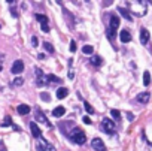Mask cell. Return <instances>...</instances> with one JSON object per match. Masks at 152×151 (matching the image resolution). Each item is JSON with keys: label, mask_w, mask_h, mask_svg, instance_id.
I'll return each instance as SVG.
<instances>
[{"label": "cell", "mask_w": 152, "mask_h": 151, "mask_svg": "<svg viewBox=\"0 0 152 151\" xmlns=\"http://www.w3.org/2000/svg\"><path fill=\"white\" fill-rule=\"evenodd\" d=\"M140 42L143 43V45H146V43L149 42V32L146 29H142L140 30Z\"/></svg>", "instance_id": "obj_8"}, {"label": "cell", "mask_w": 152, "mask_h": 151, "mask_svg": "<svg viewBox=\"0 0 152 151\" xmlns=\"http://www.w3.org/2000/svg\"><path fill=\"white\" fill-rule=\"evenodd\" d=\"M36 75H37V79H36V85H37V87H43L45 82H46V78L43 76L42 69H36Z\"/></svg>", "instance_id": "obj_6"}, {"label": "cell", "mask_w": 152, "mask_h": 151, "mask_svg": "<svg viewBox=\"0 0 152 151\" xmlns=\"http://www.w3.org/2000/svg\"><path fill=\"white\" fill-rule=\"evenodd\" d=\"M36 118H37V121H42V123H46L48 126L51 127V123L46 120V117H45V115L40 112V111H36Z\"/></svg>", "instance_id": "obj_14"}, {"label": "cell", "mask_w": 152, "mask_h": 151, "mask_svg": "<svg viewBox=\"0 0 152 151\" xmlns=\"http://www.w3.org/2000/svg\"><path fill=\"white\" fill-rule=\"evenodd\" d=\"M11 124H12L11 117H5V120L2 121V127H7V126H11Z\"/></svg>", "instance_id": "obj_22"}, {"label": "cell", "mask_w": 152, "mask_h": 151, "mask_svg": "<svg viewBox=\"0 0 152 151\" xmlns=\"http://www.w3.org/2000/svg\"><path fill=\"white\" fill-rule=\"evenodd\" d=\"M127 117H128V121H133V120H134V115H133V114H130V112L127 114Z\"/></svg>", "instance_id": "obj_31"}, {"label": "cell", "mask_w": 152, "mask_h": 151, "mask_svg": "<svg viewBox=\"0 0 152 151\" xmlns=\"http://www.w3.org/2000/svg\"><path fill=\"white\" fill-rule=\"evenodd\" d=\"M16 111H18V114H20V115H27V114L30 112V106L22 103V105H20V106L16 108Z\"/></svg>", "instance_id": "obj_11"}, {"label": "cell", "mask_w": 152, "mask_h": 151, "mask_svg": "<svg viewBox=\"0 0 152 151\" xmlns=\"http://www.w3.org/2000/svg\"><path fill=\"white\" fill-rule=\"evenodd\" d=\"M110 115H112L115 120H119V118H121V112H119L118 109H112V111H110Z\"/></svg>", "instance_id": "obj_21"}, {"label": "cell", "mask_w": 152, "mask_h": 151, "mask_svg": "<svg viewBox=\"0 0 152 151\" xmlns=\"http://www.w3.org/2000/svg\"><path fill=\"white\" fill-rule=\"evenodd\" d=\"M91 145L95 151H106V145H104V142L100 139V138H94L93 142H91Z\"/></svg>", "instance_id": "obj_4"}, {"label": "cell", "mask_w": 152, "mask_h": 151, "mask_svg": "<svg viewBox=\"0 0 152 151\" xmlns=\"http://www.w3.org/2000/svg\"><path fill=\"white\" fill-rule=\"evenodd\" d=\"M40 29H42V32L48 33V32H49V25H48V23H43V24H40Z\"/></svg>", "instance_id": "obj_27"}, {"label": "cell", "mask_w": 152, "mask_h": 151, "mask_svg": "<svg viewBox=\"0 0 152 151\" xmlns=\"http://www.w3.org/2000/svg\"><path fill=\"white\" fill-rule=\"evenodd\" d=\"M40 99H42L43 102H49V100H51V97H49L48 93H42V94H40Z\"/></svg>", "instance_id": "obj_25"}, {"label": "cell", "mask_w": 152, "mask_h": 151, "mask_svg": "<svg viewBox=\"0 0 152 151\" xmlns=\"http://www.w3.org/2000/svg\"><path fill=\"white\" fill-rule=\"evenodd\" d=\"M119 39H121V42L127 43V42L131 40V34L128 33V30H122V32L119 33Z\"/></svg>", "instance_id": "obj_10"}, {"label": "cell", "mask_w": 152, "mask_h": 151, "mask_svg": "<svg viewBox=\"0 0 152 151\" xmlns=\"http://www.w3.org/2000/svg\"><path fill=\"white\" fill-rule=\"evenodd\" d=\"M34 18L37 20V21H40V24H43V23H48L46 16H45V15H40V14H36V15H34Z\"/></svg>", "instance_id": "obj_19"}, {"label": "cell", "mask_w": 152, "mask_h": 151, "mask_svg": "<svg viewBox=\"0 0 152 151\" xmlns=\"http://www.w3.org/2000/svg\"><path fill=\"white\" fill-rule=\"evenodd\" d=\"M64 114H66L64 106H57V108L52 111V115H54V117H57V118H58V117H63Z\"/></svg>", "instance_id": "obj_12"}, {"label": "cell", "mask_w": 152, "mask_h": 151, "mask_svg": "<svg viewBox=\"0 0 152 151\" xmlns=\"http://www.w3.org/2000/svg\"><path fill=\"white\" fill-rule=\"evenodd\" d=\"M118 11H119V14H121V15L124 16V18H125V20H128V21H131V20H133V16H131V14H130V12H128L127 9H124V8H119V9H118Z\"/></svg>", "instance_id": "obj_15"}, {"label": "cell", "mask_w": 152, "mask_h": 151, "mask_svg": "<svg viewBox=\"0 0 152 151\" xmlns=\"http://www.w3.org/2000/svg\"><path fill=\"white\" fill-rule=\"evenodd\" d=\"M45 147H46V150H48V151H55V148H54V147L49 144V142H46V141H45Z\"/></svg>", "instance_id": "obj_28"}, {"label": "cell", "mask_w": 152, "mask_h": 151, "mask_svg": "<svg viewBox=\"0 0 152 151\" xmlns=\"http://www.w3.org/2000/svg\"><path fill=\"white\" fill-rule=\"evenodd\" d=\"M84 106H85V109H87L88 114H94V108H93V106L89 105L88 102H84Z\"/></svg>", "instance_id": "obj_23"}, {"label": "cell", "mask_w": 152, "mask_h": 151, "mask_svg": "<svg viewBox=\"0 0 152 151\" xmlns=\"http://www.w3.org/2000/svg\"><path fill=\"white\" fill-rule=\"evenodd\" d=\"M70 139L73 141L75 144H78V145H84L85 141H87V136H85V133L80 129H75L73 132L70 133Z\"/></svg>", "instance_id": "obj_1"}, {"label": "cell", "mask_w": 152, "mask_h": 151, "mask_svg": "<svg viewBox=\"0 0 152 151\" xmlns=\"http://www.w3.org/2000/svg\"><path fill=\"white\" fill-rule=\"evenodd\" d=\"M143 84H145V85H149L151 84V73L148 72V70L143 73Z\"/></svg>", "instance_id": "obj_17"}, {"label": "cell", "mask_w": 152, "mask_h": 151, "mask_svg": "<svg viewBox=\"0 0 152 151\" xmlns=\"http://www.w3.org/2000/svg\"><path fill=\"white\" fill-rule=\"evenodd\" d=\"M22 70H24V63H22L21 60H15V61H14V65H12L11 72L15 73V75H18V73H21Z\"/></svg>", "instance_id": "obj_5"}, {"label": "cell", "mask_w": 152, "mask_h": 151, "mask_svg": "<svg viewBox=\"0 0 152 151\" xmlns=\"http://www.w3.org/2000/svg\"><path fill=\"white\" fill-rule=\"evenodd\" d=\"M67 88L66 87H61V88H58L57 90V93H55V96H57V99H64V97L67 96Z\"/></svg>", "instance_id": "obj_13"}, {"label": "cell", "mask_w": 152, "mask_h": 151, "mask_svg": "<svg viewBox=\"0 0 152 151\" xmlns=\"http://www.w3.org/2000/svg\"><path fill=\"white\" fill-rule=\"evenodd\" d=\"M0 70H2V66H0Z\"/></svg>", "instance_id": "obj_34"}, {"label": "cell", "mask_w": 152, "mask_h": 151, "mask_svg": "<svg viewBox=\"0 0 152 151\" xmlns=\"http://www.w3.org/2000/svg\"><path fill=\"white\" fill-rule=\"evenodd\" d=\"M118 27H119V18H118L116 15H112V16H110L109 29H107V36H109V39H112V40H113L115 33H116V30H118Z\"/></svg>", "instance_id": "obj_2"}, {"label": "cell", "mask_w": 152, "mask_h": 151, "mask_svg": "<svg viewBox=\"0 0 152 151\" xmlns=\"http://www.w3.org/2000/svg\"><path fill=\"white\" fill-rule=\"evenodd\" d=\"M91 63H93V65H95V66H102V65H103V60H102V57H100V56H95V57H93V58H91Z\"/></svg>", "instance_id": "obj_16"}, {"label": "cell", "mask_w": 152, "mask_h": 151, "mask_svg": "<svg viewBox=\"0 0 152 151\" xmlns=\"http://www.w3.org/2000/svg\"><path fill=\"white\" fill-rule=\"evenodd\" d=\"M31 43H33V47H37L39 40H37V38H36V36H33V38H31Z\"/></svg>", "instance_id": "obj_30"}, {"label": "cell", "mask_w": 152, "mask_h": 151, "mask_svg": "<svg viewBox=\"0 0 152 151\" xmlns=\"http://www.w3.org/2000/svg\"><path fill=\"white\" fill-rule=\"evenodd\" d=\"M84 123L85 124H91V120H89L88 117H84Z\"/></svg>", "instance_id": "obj_32"}, {"label": "cell", "mask_w": 152, "mask_h": 151, "mask_svg": "<svg viewBox=\"0 0 152 151\" xmlns=\"http://www.w3.org/2000/svg\"><path fill=\"white\" fill-rule=\"evenodd\" d=\"M70 51H72V52H75V51H76V42H75V40H72V42H70Z\"/></svg>", "instance_id": "obj_29"}, {"label": "cell", "mask_w": 152, "mask_h": 151, "mask_svg": "<svg viewBox=\"0 0 152 151\" xmlns=\"http://www.w3.org/2000/svg\"><path fill=\"white\" fill-rule=\"evenodd\" d=\"M30 130H31V135H33L34 138H40V136H42V132H40L39 126H37L34 121L30 123Z\"/></svg>", "instance_id": "obj_7"}, {"label": "cell", "mask_w": 152, "mask_h": 151, "mask_svg": "<svg viewBox=\"0 0 152 151\" xmlns=\"http://www.w3.org/2000/svg\"><path fill=\"white\" fill-rule=\"evenodd\" d=\"M22 82H24V79H22V78H15L14 85H15V87H20V85H22Z\"/></svg>", "instance_id": "obj_26"}, {"label": "cell", "mask_w": 152, "mask_h": 151, "mask_svg": "<svg viewBox=\"0 0 152 151\" xmlns=\"http://www.w3.org/2000/svg\"><path fill=\"white\" fill-rule=\"evenodd\" d=\"M151 100V94L149 93H140V94H137V102H140V103H148Z\"/></svg>", "instance_id": "obj_9"}, {"label": "cell", "mask_w": 152, "mask_h": 151, "mask_svg": "<svg viewBox=\"0 0 152 151\" xmlns=\"http://www.w3.org/2000/svg\"><path fill=\"white\" fill-rule=\"evenodd\" d=\"M12 15L15 16V18H16V16H18V14H16V11H15V9H12Z\"/></svg>", "instance_id": "obj_33"}, {"label": "cell", "mask_w": 152, "mask_h": 151, "mask_svg": "<svg viewBox=\"0 0 152 151\" xmlns=\"http://www.w3.org/2000/svg\"><path fill=\"white\" fill-rule=\"evenodd\" d=\"M45 78H46V81L48 82H60V78H57L55 75H46V76H45Z\"/></svg>", "instance_id": "obj_18"}, {"label": "cell", "mask_w": 152, "mask_h": 151, "mask_svg": "<svg viewBox=\"0 0 152 151\" xmlns=\"http://www.w3.org/2000/svg\"><path fill=\"white\" fill-rule=\"evenodd\" d=\"M93 51H94V48H93L91 45H85V47L82 48V52H84V54H93Z\"/></svg>", "instance_id": "obj_20"}, {"label": "cell", "mask_w": 152, "mask_h": 151, "mask_svg": "<svg viewBox=\"0 0 152 151\" xmlns=\"http://www.w3.org/2000/svg\"><path fill=\"white\" fill-rule=\"evenodd\" d=\"M43 48H45V49H46L48 52H51V54H52V52H54V47L51 45V43H48V42H45V43H43Z\"/></svg>", "instance_id": "obj_24"}, {"label": "cell", "mask_w": 152, "mask_h": 151, "mask_svg": "<svg viewBox=\"0 0 152 151\" xmlns=\"http://www.w3.org/2000/svg\"><path fill=\"white\" fill-rule=\"evenodd\" d=\"M102 130L104 133H107V135H113V132H115V124L112 120L109 118H103L102 120Z\"/></svg>", "instance_id": "obj_3"}]
</instances>
